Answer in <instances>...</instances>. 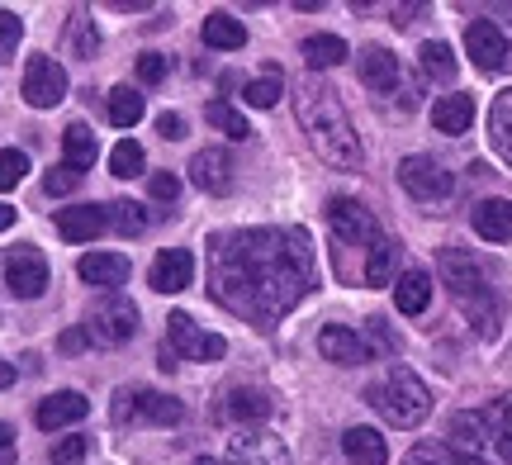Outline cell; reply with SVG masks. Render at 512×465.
<instances>
[{
    "mask_svg": "<svg viewBox=\"0 0 512 465\" xmlns=\"http://www.w3.org/2000/svg\"><path fill=\"white\" fill-rule=\"evenodd\" d=\"M133 333H138V304H128L119 295L95 304L91 314H86V337L100 342V347H124Z\"/></svg>",
    "mask_w": 512,
    "mask_h": 465,
    "instance_id": "9",
    "label": "cell"
},
{
    "mask_svg": "<svg viewBox=\"0 0 512 465\" xmlns=\"http://www.w3.org/2000/svg\"><path fill=\"white\" fill-rule=\"evenodd\" d=\"M294 114H299V129L309 133L313 152L328 162L332 171H356L361 167V138H356V124H351L347 105L337 100L332 86L323 81H299L294 86Z\"/></svg>",
    "mask_w": 512,
    "mask_h": 465,
    "instance_id": "2",
    "label": "cell"
},
{
    "mask_svg": "<svg viewBox=\"0 0 512 465\" xmlns=\"http://www.w3.org/2000/svg\"><path fill=\"white\" fill-rule=\"evenodd\" d=\"M190 181H195L204 195H228V190H233V157H228L223 148L195 152V162H190Z\"/></svg>",
    "mask_w": 512,
    "mask_h": 465,
    "instance_id": "18",
    "label": "cell"
},
{
    "mask_svg": "<svg viewBox=\"0 0 512 465\" xmlns=\"http://www.w3.org/2000/svg\"><path fill=\"white\" fill-rule=\"evenodd\" d=\"M147 195L171 205V200L181 195V176H176V171H152V176H147Z\"/></svg>",
    "mask_w": 512,
    "mask_h": 465,
    "instance_id": "42",
    "label": "cell"
},
{
    "mask_svg": "<svg viewBox=\"0 0 512 465\" xmlns=\"http://www.w3.org/2000/svg\"><path fill=\"white\" fill-rule=\"evenodd\" d=\"M204 43H209V48H223V53H233V48L247 43V24L233 19V15H223V10H214V15L204 19Z\"/></svg>",
    "mask_w": 512,
    "mask_h": 465,
    "instance_id": "31",
    "label": "cell"
},
{
    "mask_svg": "<svg viewBox=\"0 0 512 465\" xmlns=\"http://www.w3.org/2000/svg\"><path fill=\"white\" fill-rule=\"evenodd\" d=\"M86 342H91V337H86V328H72V333L57 337V347H62V352H81Z\"/></svg>",
    "mask_w": 512,
    "mask_h": 465,
    "instance_id": "48",
    "label": "cell"
},
{
    "mask_svg": "<svg viewBox=\"0 0 512 465\" xmlns=\"http://www.w3.org/2000/svg\"><path fill=\"white\" fill-rule=\"evenodd\" d=\"M143 143H133V138H124V143H114L110 152V171L114 176H143Z\"/></svg>",
    "mask_w": 512,
    "mask_h": 465,
    "instance_id": "39",
    "label": "cell"
},
{
    "mask_svg": "<svg viewBox=\"0 0 512 465\" xmlns=\"http://www.w3.org/2000/svg\"><path fill=\"white\" fill-rule=\"evenodd\" d=\"M394 304H399V314H422L427 304H432V276L413 266V271H403L394 280Z\"/></svg>",
    "mask_w": 512,
    "mask_h": 465,
    "instance_id": "26",
    "label": "cell"
},
{
    "mask_svg": "<svg viewBox=\"0 0 512 465\" xmlns=\"http://www.w3.org/2000/svg\"><path fill=\"white\" fill-rule=\"evenodd\" d=\"M313 290L304 228H233L209 238V295L228 314L271 328Z\"/></svg>",
    "mask_w": 512,
    "mask_h": 465,
    "instance_id": "1",
    "label": "cell"
},
{
    "mask_svg": "<svg viewBox=\"0 0 512 465\" xmlns=\"http://www.w3.org/2000/svg\"><path fill=\"white\" fill-rule=\"evenodd\" d=\"M86 461V437H62L53 447V465H81Z\"/></svg>",
    "mask_w": 512,
    "mask_h": 465,
    "instance_id": "45",
    "label": "cell"
},
{
    "mask_svg": "<svg viewBox=\"0 0 512 465\" xmlns=\"http://www.w3.org/2000/svg\"><path fill=\"white\" fill-rule=\"evenodd\" d=\"M446 456L451 465H494V437H489V423H484V409H465L451 418L446 428Z\"/></svg>",
    "mask_w": 512,
    "mask_h": 465,
    "instance_id": "5",
    "label": "cell"
},
{
    "mask_svg": "<svg viewBox=\"0 0 512 465\" xmlns=\"http://www.w3.org/2000/svg\"><path fill=\"white\" fill-rule=\"evenodd\" d=\"M422 5H399V10H394V24H413V15H418Z\"/></svg>",
    "mask_w": 512,
    "mask_h": 465,
    "instance_id": "50",
    "label": "cell"
},
{
    "mask_svg": "<svg viewBox=\"0 0 512 465\" xmlns=\"http://www.w3.org/2000/svg\"><path fill=\"white\" fill-rule=\"evenodd\" d=\"M166 337H171V347L181 352V361H219L228 352V342L219 333H209L200 328L190 314H171L166 318Z\"/></svg>",
    "mask_w": 512,
    "mask_h": 465,
    "instance_id": "11",
    "label": "cell"
},
{
    "mask_svg": "<svg viewBox=\"0 0 512 465\" xmlns=\"http://www.w3.org/2000/svg\"><path fill=\"white\" fill-rule=\"evenodd\" d=\"M328 224H332V238L342 242V252H347V247H361V252H370V242L380 238L375 214H370L361 200H351V195H337V200L328 205Z\"/></svg>",
    "mask_w": 512,
    "mask_h": 465,
    "instance_id": "8",
    "label": "cell"
},
{
    "mask_svg": "<svg viewBox=\"0 0 512 465\" xmlns=\"http://www.w3.org/2000/svg\"><path fill=\"white\" fill-rule=\"evenodd\" d=\"M342 451H347L351 465H384L389 461V447H384V437L375 428H347Z\"/></svg>",
    "mask_w": 512,
    "mask_h": 465,
    "instance_id": "27",
    "label": "cell"
},
{
    "mask_svg": "<svg viewBox=\"0 0 512 465\" xmlns=\"http://www.w3.org/2000/svg\"><path fill=\"white\" fill-rule=\"evenodd\" d=\"M133 72H138V81L157 86V81H166V57L162 53H143L138 62H133Z\"/></svg>",
    "mask_w": 512,
    "mask_h": 465,
    "instance_id": "44",
    "label": "cell"
},
{
    "mask_svg": "<svg viewBox=\"0 0 512 465\" xmlns=\"http://www.w3.org/2000/svg\"><path fill=\"white\" fill-rule=\"evenodd\" d=\"M24 171H29V157L19 148H5L0 152V190H15L24 181Z\"/></svg>",
    "mask_w": 512,
    "mask_h": 465,
    "instance_id": "40",
    "label": "cell"
},
{
    "mask_svg": "<svg viewBox=\"0 0 512 465\" xmlns=\"http://www.w3.org/2000/svg\"><path fill=\"white\" fill-rule=\"evenodd\" d=\"M304 62H309L313 72H328V67H337V62H347V43L337 34H309L304 38Z\"/></svg>",
    "mask_w": 512,
    "mask_h": 465,
    "instance_id": "32",
    "label": "cell"
},
{
    "mask_svg": "<svg viewBox=\"0 0 512 465\" xmlns=\"http://www.w3.org/2000/svg\"><path fill=\"white\" fill-rule=\"evenodd\" d=\"M366 399L375 404V413L389 428H418L422 418L432 413V394H427V385L408 366H394L384 380H375L366 390Z\"/></svg>",
    "mask_w": 512,
    "mask_h": 465,
    "instance_id": "4",
    "label": "cell"
},
{
    "mask_svg": "<svg viewBox=\"0 0 512 465\" xmlns=\"http://www.w3.org/2000/svg\"><path fill=\"white\" fill-rule=\"evenodd\" d=\"M399 186L422 200V205H446L456 195V176L441 167L437 157H403L399 162Z\"/></svg>",
    "mask_w": 512,
    "mask_h": 465,
    "instance_id": "7",
    "label": "cell"
},
{
    "mask_svg": "<svg viewBox=\"0 0 512 465\" xmlns=\"http://www.w3.org/2000/svg\"><path fill=\"white\" fill-rule=\"evenodd\" d=\"M19 38H24V19H19L15 10H0V57L15 53Z\"/></svg>",
    "mask_w": 512,
    "mask_h": 465,
    "instance_id": "43",
    "label": "cell"
},
{
    "mask_svg": "<svg viewBox=\"0 0 512 465\" xmlns=\"http://www.w3.org/2000/svg\"><path fill=\"white\" fill-rule=\"evenodd\" d=\"M275 413L271 404V394L266 390H233V394H223V404H214V418H223V423H242V428H256V423H266Z\"/></svg>",
    "mask_w": 512,
    "mask_h": 465,
    "instance_id": "15",
    "label": "cell"
},
{
    "mask_svg": "<svg viewBox=\"0 0 512 465\" xmlns=\"http://www.w3.org/2000/svg\"><path fill=\"white\" fill-rule=\"evenodd\" d=\"M57 233L67 242H91V238H100L105 233V209L100 205H72V209H57Z\"/></svg>",
    "mask_w": 512,
    "mask_h": 465,
    "instance_id": "21",
    "label": "cell"
},
{
    "mask_svg": "<svg viewBox=\"0 0 512 465\" xmlns=\"http://www.w3.org/2000/svg\"><path fill=\"white\" fill-rule=\"evenodd\" d=\"M185 418V404L176 394L162 390H119L114 394V423H157V428H171Z\"/></svg>",
    "mask_w": 512,
    "mask_h": 465,
    "instance_id": "6",
    "label": "cell"
},
{
    "mask_svg": "<svg viewBox=\"0 0 512 465\" xmlns=\"http://www.w3.org/2000/svg\"><path fill=\"white\" fill-rule=\"evenodd\" d=\"M147 280H152V290H157V295H181L185 285L195 280V257H190L185 247H166V252H157Z\"/></svg>",
    "mask_w": 512,
    "mask_h": 465,
    "instance_id": "16",
    "label": "cell"
},
{
    "mask_svg": "<svg viewBox=\"0 0 512 465\" xmlns=\"http://www.w3.org/2000/svg\"><path fill=\"white\" fill-rule=\"evenodd\" d=\"M223 465H290V447L275 432L242 428L223 451Z\"/></svg>",
    "mask_w": 512,
    "mask_h": 465,
    "instance_id": "12",
    "label": "cell"
},
{
    "mask_svg": "<svg viewBox=\"0 0 512 465\" xmlns=\"http://www.w3.org/2000/svg\"><path fill=\"white\" fill-rule=\"evenodd\" d=\"M86 413H91V404H86V394L62 390V394H48V399L38 404L34 423H38L43 432H57V428H67V423H81Z\"/></svg>",
    "mask_w": 512,
    "mask_h": 465,
    "instance_id": "20",
    "label": "cell"
},
{
    "mask_svg": "<svg viewBox=\"0 0 512 465\" xmlns=\"http://www.w3.org/2000/svg\"><path fill=\"white\" fill-rule=\"evenodd\" d=\"M10 224H15V209H10V205H0V233H5Z\"/></svg>",
    "mask_w": 512,
    "mask_h": 465,
    "instance_id": "52",
    "label": "cell"
},
{
    "mask_svg": "<svg viewBox=\"0 0 512 465\" xmlns=\"http://www.w3.org/2000/svg\"><path fill=\"white\" fill-rule=\"evenodd\" d=\"M105 224L119 228L124 238H138L147 228V214H143V205H133V200H114V205L105 209Z\"/></svg>",
    "mask_w": 512,
    "mask_h": 465,
    "instance_id": "37",
    "label": "cell"
},
{
    "mask_svg": "<svg viewBox=\"0 0 512 465\" xmlns=\"http://www.w3.org/2000/svg\"><path fill=\"white\" fill-rule=\"evenodd\" d=\"M318 352L328 356L332 366H361V361H370V342L347 323H328L318 333Z\"/></svg>",
    "mask_w": 512,
    "mask_h": 465,
    "instance_id": "17",
    "label": "cell"
},
{
    "mask_svg": "<svg viewBox=\"0 0 512 465\" xmlns=\"http://www.w3.org/2000/svg\"><path fill=\"white\" fill-rule=\"evenodd\" d=\"M157 133L176 143V138H185V119H181V114H176V110H166L162 119H157Z\"/></svg>",
    "mask_w": 512,
    "mask_h": 465,
    "instance_id": "47",
    "label": "cell"
},
{
    "mask_svg": "<svg viewBox=\"0 0 512 465\" xmlns=\"http://www.w3.org/2000/svg\"><path fill=\"white\" fill-rule=\"evenodd\" d=\"M204 119H209V124H214L219 133H228L233 143H242V138L252 133V124H247V119H242V114L233 110L228 100H209V105H204Z\"/></svg>",
    "mask_w": 512,
    "mask_h": 465,
    "instance_id": "35",
    "label": "cell"
},
{
    "mask_svg": "<svg viewBox=\"0 0 512 465\" xmlns=\"http://www.w3.org/2000/svg\"><path fill=\"white\" fill-rule=\"evenodd\" d=\"M470 124H475V95H441L437 105H432V129L437 133H451V138H460V133H470Z\"/></svg>",
    "mask_w": 512,
    "mask_h": 465,
    "instance_id": "23",
    "label": "cell"
},
{
    "mask_svg": "<svg viewBox=\"0 0 512 465\" xmlns=\"http://www.w3.org/2000/svg\"><path fill=\"white\" fill-rule=\"evenodd\" d=\"M195 465H219V461H209V456H200V461H195Z\"/></svg>",
    "mask_w": 512,
    "mask_h": 465,
    "instance_id": "53",
    "label": "cell"
},
{
    "mask_svg": "<svg viewBox=\"0 0 512 465\" xmlns=\"http://www.w3.org/2000/svg\"><path fill=\"white\" fill-rule=\"evenodd\" d=\"M76 271L86 285H100V290H119L128 280V257L119 252H86V257L76 261Z\"/></svg>",
    "mask_w": 512,
    "mask_h": 465,
    "instance_id": "22",
    "label": "cell"
},
{
    "mask_svg": "<svg viewBox=\"0 0 512 465\" xmlns=\"http://www.w3.org/2000/svg\"><path fill=\"white\" fill-rule=\"evenodd\" d=\"M470 224L484 242H508L512 238V200H479L470 209Z\"/></svg>",
    "mask_w": 512,
    "mask_h": 465,
    "instance_id": "24",
    "label": "cell"
},
{
    "mask_svg": "<svg viewBox=\"0 0 512 465\" xmlns=\"http://www.w3.org/2000/svg\"><path fill=\"white\" fill-rule=\"evenodd\" d=\"M403 465H446V451L437 442H418V447L403 456Z\"/></svg>",
    "mask_w": 512,
    "mask_h": 465,
    "instance_id": "46",
    "label": "cell"
},
{
    "mask_svg": "<svg viewBox=\"0 0 512 465\" xmlns=\"http://www.w3.org/2000/svg\"><path fill=\"white\" fill-rule=\"evenodd\" d=\"M465 53H470V62H475L479 72H508L512 67V48L494 19H475L465 29Z\"/></svg>",
    "mask_w": 512,
    "mask_h": 465,
    "instance_id": "13",
    "label": "cell"
},
{
    "mask_svg": "<svg viewBox=\"0 0 512 465\" xmlns=\"http://www.w3.org/2000/svg\"><path fill=\"white\" fill-rule=\"evenodd\" d=\"M280 95H285V76L271 67V72H261V76H252V81H247L242 100H247V105H256V110H275V105H280Z\"/></svg>",
    "mask_w": 512,
    "mask_h": 465,
    "instance_id": "34",
    "label": "cell"
},
{
    "mask_svg": "<svg viewBox=\"0 0 512 465\" xmlns=\"http://www.w3.org/2000/svg\"><path fill=\"white\" fill-rule=\"evenodd\" d=\"M437 271H441V285L465 304V314H470V323H475V333L494 337L498 328H503V323H498V318H503V304H498L494 285H489V276H484V266H479L475 252H465V247H441Z\"/></svg>",
    "mask_w": 512,
    "mask_h": 465,
    "instance_id": "3",
    "label": "cell"
},
{
    "mask_svg": "<svg viewBox=\"0 0 512 465\" xmlns=\"http://www.w3.org/2000/svg\"><path fill=\"white\" fill-rule=\"evenodd\" d=\"M356 72H361V81H366L375 95H394L403 81L399 57L389 53V48H366V53L356 57Z\"/></svg>",
    "mask_w": 512,
    "mask_h": 465,
    "instance_id": "19",
    "label": "cell"
},
{
    "mask_svg": "<svg viewBox=\"0 0 512 465\" xmlns=\"http://www.w3.org/2000/svg\"><path fill=\"white\" fill-rule=\"evenodd\" d=\"M100 157V143H95V133L86 129V124H67L62 129V162L76 171H86Z\"/></svg>",
    "mask_w": 512,
    "mask_h": 465,
    "instance_id": "30",
    "label": "cell"
},
{
    "mask_svg": "<svg viewBox=\"0 0 512 465\" xmlns=\"http://www.w3.org/2000/svg\"><path fill=\"white\" fill-rule=\"evenodd\" d=\"M489 143H494V152L512 167V86L498 91L494 105H489Z\"/></svg>",
    "mask_w": 512,
    "mask_h": 465,
    "instance_id": "28",
    "label": "cell"
},
{
    "mask_svg": "<svg viewBox=\"0 0 512 465\" xmlns=\"http://www.w3.org/2000/svg\"><path fill=\"white\" fill-rule=\"evenodd\" d=\"M10 442H15V428H10V423H0V451H10Z\"/></svg>",
    "mask_w": 512,
    "mask_h": 465,
    "instance_id": "51",
    "label": "cell"
},
{
    "mask_svg": "<svg viewBox=\"0 0 512 465\" xmlns=\"http://www.w3.org/2000/svg\"><path fill=\"white\" fill-rule=\"evenodd\" d=\"M10 385H15V366L0 356V390H10Z\"/></svg>",
    "mask_w": 512,
    "mask_h": 465,
    "instance_id": "49",
    "label": "cell"
},
{
    "mask_svg": "<svg viewBox=\"0 0 512 465\" xmlns=\"http://www.w3.org/2000/svg\"><path fill=\"white\" fill-rule=\"evenodd\" d=\"M418 62H422V72L432 76V81H456V53H451V43H441V38L422 43Z\"/></svg>",
    "mask_w": 512,
    "mask_h": 465,
    "instance_id": "33",
    "label": "cell"
},
{
    "mask_svg": "<svg viewBox=\"0 0 512 465\" xmlns=\"http://www.w3.org/2000/svg\"><path fill=\"white\" fill-rule=\"evenodd\" d=\"M394 271H399V242L394 238H375L366 252V266H361V280H366L370 290H380V285H389L394 280Z\"/></svg>",
    "mask_w": 512,
    "mask_h": 465,
    "instance_id": "25",
    "label": "cell"
},
{
    "mask_svg": "<svg viewBox=\"0 0 512 465\" xmlns=\"http://www.w3.org/2000/svg\"><path fill=\"white\" fill-rule=\"evenodd\" d=\"M76 186H81V171L67 167V162H57V167L43 176V190H48V195H72Z\"/></svg>",
    "mask_w": 512,
    "mask_h": 465,
    "instance_id": "41",
    "label": "cell"
},
{
    "mask_svg": "<svg viewBox=\"0 0 512 465\" xmlns=\"http://www.w3.org/2000/svg\"><path fill=\"white\" fill-rule=\"evenodd\" d=\"M110 119L119 129H133L138 119H143V95L133 91V86H114L110 91Z\"/></svg>",
    "mask_w": 512,
    "mask_h": 465,
    "instance_id": "36",
    "label": "cell"
},
{
    "mask_svg": "<svg viewBox=\"0 0 512 465\" xmlns=\"http://www.w3.org/2000/svg\"><path fill=\"white\" fill-rule=\"evenodd\" d=\"M67 38H72V53L76 57H95V48H100L95 19H86V10H76V15H72V24H67Z\"/></svg>",
    "mask_w": 512,
    "mask_h": 465,
    "instance_id": "38",
    "label": "cell"
},
{
    "mask_svg": "<svg viewBox=\"0 0 512 465\" xmlns=\"http://www.w3.org/2000/svg\"><path fill=\"white\" fill-rule=\"evenodd\" d=\"M24 100H29L34 110L62 105V100H67V67L48 53H34L29 67H24Z\"/></svg>",
    "mask_w": 512,
    "mask_h": 465,
    "instance_id": "10",
    "label": "cell"
},
{
    "mask_svg": "<svg viewBox=\"0 0 512 465\" xmlns=\"http://www.w3.org/2000/svg\"><path fill=\"white\" fill-rule=\"evenodd\" d=\"M5 285H10V295L19 299H38L48 290V261L38 247H15L10 257H5Z\"/></svg>",
    "mask_w": 512,
    "mask_h": 465,
    "instance_id": "14",
    "label": "cell"
},
{
    "mask_svg": "<svg viewBox=\"0 0 512 465\" xmlns=\"http://www.w3.org/2000/svg\"><path fill=\"white\" fill-rule=\"evenodd\" d=\"M484 423H489V437H494V456L512 465V394H498L484 409Z\"/></svg>",
    "mask_w": 512,
    "mask_h": 465,
    "instance_id": "29",
    "label": "cell"
}]
</instances>
